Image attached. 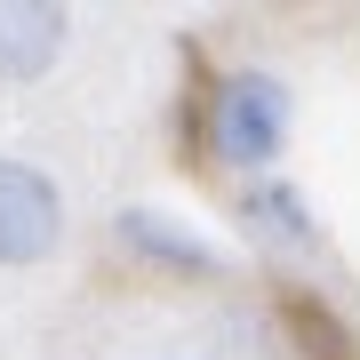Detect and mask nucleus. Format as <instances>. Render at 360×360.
I'll list each match as a JSON object with an SVG mask.
<instances>
[{"instance_id":"nucleus-5","label":"nucleus","mask_w":360,"mask_h":360,"mask_svg":"<svg viewBox=\"0 0 360 360\" xmlns=\"http://www.w3.org/2000/svg\"><path fill=\"white\" fill-rule=\"evenodd\" d=\"M120 240H129L136 257H153V264H176V272H217V248H208L193 224L160 217V208H120Z\"/></svg>"},{"instance_id":"nucleus-1","label":"nucleus","mask_w":360,"mask_h":360,"mask_svg":"<svg viewBox=\"0 0 360 360\" xmlns=\"http://www.w3.org/2000/svg\"><path fill=\"white\" fill-rule=\"evenodd\" d=\"M208 144H217V160L232 168H272L288 144V89L257 65L224 72L217 96H208Z\"/></svg>"},{"instance_id":"nucleus-3","label":"nucleus","mask_w":360,"mask_h":360,"mask_svg":"<svg viewBox=\"0 0 360 360\" xmlns=\"http://www.w3.org/2000/svg\"><path fill=\"white\" fill-rule=\"evenodd\" d=\"M65 49V8L56 0H0V80H40Z\"/></svg>"},{"instance_id":"nucleus-4","label":"nucleus","mask_w":360,"mask_h":360,"mask_svg":"<svg viewBox=\"0 0 360 360\" xmlns=\"http://www.w3.org/2000/svg\"><path fill=\"white\" fill-rule=\"evenodd\" d=\"M240 224L257 232V240H272V248H312L321 240V224H312V200L296 193L288 176H257L240 193Z\"/></svg>"},{"instance_id":"nucleus-2","label":"nucleus","mask_w":360,"mask_h":360,"mask_svg":"<svg viewBox=\"0 0 360 360\" xmlns=\"http://www.w3.org/2000/svg\"><path fill=\"white\" fill-rule=\"evenodd\" d=\"M65 240V193L32 160H0V264H40Z\"/></svg>"}]
</instances>
